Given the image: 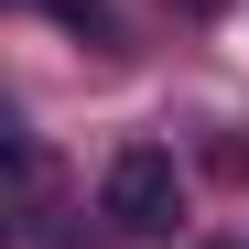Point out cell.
Here are the masks:
<instances>
[{
	"label": "cell",
	"instance_id": "obj_1",
	"mask_svg": "<svg viewBox=\"0 0 249 249\" xmlns=\"http://www.w3.org/2000/svg\"><path fill=\"white\" fill-rule=\"evenodd\" d=\"M98 217L119 238H174L184 228V174H174V152L162 141H130L108 162V184H98Z\"/></svg>",
	"mask_w": 249,
	"mask_h": 249
},
{
	"label": "cell",
	"instance_id": "obj_2",
	"mask_svg": "<svg viewBox=\"0 0 249 249\" xmlns=\"http://www.w3.org/2000/svg\"><path fill=\"white\" fill-rule=\"evenodd\" d=\"M33 11H54L65 33H87V44H119V22H108V0H33Z\"/></svg>",
	"mask_w": 249,
	"mask_h": 249
},
{
	"label": "cell",
	"instance_id": "obj_3",
	"mask_svg": "<svg viewBox=\"0 0 249 249\" xmlns=\"http://www.w3.org/2000/svg\"><path fill=\"white\" fill-rule=\"evenodd\" d=\"M184 11H206V0H184Z\"/></svg>",
	"mask_w": 249,
	"mask_h": 249
}]
</instances>
